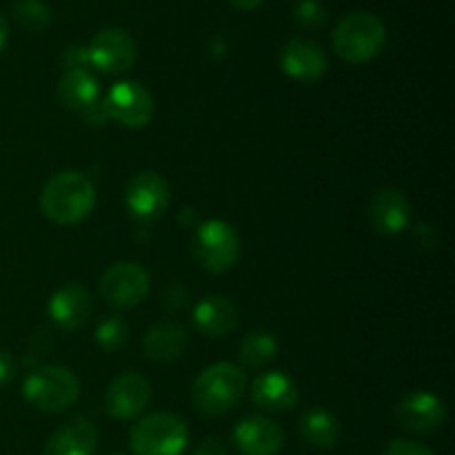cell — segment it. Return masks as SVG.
Here are the masks:
<instances>
[{"mask_svg":"<svg viewBox=\"0 0 455 455\" xmlns=\"http://www.w3.org/2000/svg\"><path fill=\"white\" fill-rule=\"evenodd\" d=\"M96 204V187L84 173L60 172L44 185L40 209L56 225H78Z\"/></svg>","mask_w":455,"mask_h":455,"instance_id":"6da1fadb","label":"cell"},{"mask_svg":"<svg viewBox=\"0 0 455 455\" xmlns=\"http://www.w3.org/2000/svg\"><path fill=\"white\" fill-rule=\"evenodd\" d=\"M387 43V27L376 13L351 12L333 27L331 44L338 58L349 65H364L382 52Z\"/></svg>","mask_w":455,"mask_h":455,"instance_id":"7a4b0ae2","label":"cell"},{"mask_svg":"<svg viewBox=\"0 0 455 455\" xmlns=\"http://www.w3.org/2000/svg\"><path fill=\"white\" fill-rule=\"evenodd\" d=\"M244 389H247V376L238 364L216 363L196 378L191 400L204 416H222L238 404Z\"/></svg>","mask_w":455,"mask_h":455,"instance_id":"3957f363","label":"cell"},{"mask_svg":"<svg viewBox=\"0 0 455 455\" xmlns=\"http://www.w3.org/2000/svg\"><path fill=\"white\" fill-rule=\"evenodd\" d=\"M22 395L40 411L60 413L78 400L80 380L67 367L47 364V367L34 369L25 378Z\"/></svg>","mask_w":455,"mask_h":455,"instance_id":"277c9868","label":"cell"},{"mask_svg":"<svg viewBox=\"0 0 455 455\" xmlns=\"http://www.w3.org/2000/svg\"><path fill=\"white\" fill-rule=\"evenodd\" d=\"M189 443V431L176 413L158 411L136 422L129 434L133 455H182Z\"/></svg>","mask_w":455,"mask_h":455,"instance_id":"5b68a950","label":"cell"},{"mask_svg":"<svg viewBox=\"0 0 455 455\" xmlns=\"http://www.w3.org/2000/svg\"><path fill=\"white\" fill-rule=\"evenodd\" d=\"M194 258L212 274H222L235 265L240 256V238L225 220H207L198 225L191 243Z\"/></svg>","mask_w":455,"mask_h":455,"instance_id":"8992f818","label":"cell"},{"mask_svg":"<svg viewBox=\"0 0 455 455\" xmlns=\"http://www.w3.org/2000/svg\"><path fill=\"white\" fill-rule=\"evenodd\" d=\"M149 274L138 262H116L100 278V296L114 309H133L149 296Z\"/></svg>","mask_w":455,"mask_h":455,"instance_id":"52a82bcc","label":"cell"},{"mask_svg":"<svg viewBox=\"0 0 455 455\" xmlns=\"http://www.w3.org/2000/svg\"><path fill=\"white\" fill-rule=\"evenodd\" d=\"M169 200H172V189L158 172L136 173L124 189V203H127L129 213L142 225L158 220L167 212Z\"/></svg>","mask_w":455,"mask_h":455,"instance_id":"ba28073f","label":"cell"},{"mask_svg":"<svg viewBox=\"0 0 455 455\" xmlns=\"http://www.w3.org/2000/svg\"><path fill=\"white\" fill-rule=\"evenodd\" d=\"M102 102H105L109 120H116L129 129L145 127L156 114L154 96L140 83H133V80L116 83Z\"/></svg>","mask_w":455,"mask_h":455,"instance_id":"9c48e42d","label":"cell"},{"mask_svg":"<svg viewBox=\"0 0 455 455\" xmlns=\"http://www.w3.org/2000/svg\"><path fill=\"white\" fill-rule=\"evenodd\" d=\"M89 62L107 74L127 71L136 62V40L120 27H105L92 38L87 47Z\"/></svg>","mask_w":455,"mask_h":455,"instance_id":"30bf717a","label":"cell"},{"mask_svg":"<svg viewBox=\"0 0 455 455\" xmlns=\"http://www.w3.org/2000/svg\"><path fill=\"white\" fill-rule=\"evenodd\" d=\"M151 400V385L136 371L120 373L105 394V409L114 420H133L147 409Z\"/></svg>","mask_w":455,"mask_h":455,"instance_id":"8fae6325","label":"cell"},{"mask_svg":"<svg viewBox=\"0 0 455 455\" xmlns=\"http://www.w3.org/2000/svg\"><path fill=\"white\" fill-rule=\"evenodd\" d=\"M280 69L298 83H318L327 74V53L315 40L291 38L280 49Z\"/></svg>","mask_w":455,"mask_h":455,"instance_id":"7c38bea8","label":"cell"},{"mask_svg":"<svg viewBox=\"0 0 455 455\" xmlns=\"http://www.w3.org/2000/svg\"><path fill=\"white\" fill-rule=\"evenodd\" d=\"M395 420L411 434H434L447 420V407L443 400L427 391L409 394L395 404Z\"/></svg>","mask_w":455,"mask_h":455,"instance_id":"4fadbf2b","label":"cell"},{"mask_svg":"<svg viewBox=\"0 0 455 455\" xmlns=\"http://www.w3.org/2000/svg\"><path fill=\"white\" fill-rule=\"evenodd\" d=\"M369 225L380 235H398L411 222V204L395 187H382L369 200Z\"/></svg>","mask_w":455,"mask_h":455,"instance_id":"5bb4252c","label":"cell"},{"mask_svg":"<svg viewBox=\"0 0 455 455\" xmlns=\"http://www.w3.org/2000/svg\"><path fill=\"white\" fill-rule=\"evenodd\" d=\"M234 444L243 455H278L284 447V431L271 418H244L235 425Z\"/></svg>","mask_w":455,"mask_h":455,"instance_id":"9a60e30c","label":"cell"},{"mask_svg":"<svg viewBox=\"0 0 455 455\" xmlns=\"http://www.w3.org/2000/svg\"><path fill=\"white\" fill-rule=\"evenodd\" d=\"M251 398L256 407L265 411H291L300 395L296 380H291L287 373L269 371L253 380Z\"/></svg>","mask_w":455,"mask_h":455,"instance_id":"2e32d148","label":"cell"},{"mask_svg":"<svg viewBox=\"0 0 455 455\" xmlns=\"http://www.w3.org/2000/svg\"><path fill=\"white\" fill-rule=\"evenodd\" d=\"M47 311L58 327L80 329L92 315V296L83 284H67L53 293Z\"/></svg>","mask_w":455,"mask_h":455,"instance_id":"e0dca14e","label":"cell"},{"mask_svg":"<svg viewBox=\"0 0 455 455\" xmlns=\"http://www.w3.org/2000/svg\"><path fill=\"white\" fill-rule=\"evenodd\" d=\"M98 449V431L84 418L62 425L44 444L43 455H93Z\"/></svg>","mask_w":455,"mask_h":455,"instance_id":"ac0fdd59","label":"cell"},{"mask_svg":"<svg viewBox=\"0 0 455 455\" xmlns=\"http://www.w3.org/2000/svg\"><path fill=\"white\" fill-rule=\"evenodd\" d=\"M187 340H189L187 329L178 320L167 318L156 323L145 333L142 347H145V354L149 360H156V363H172V360L180 358L187 347Z\"/></svg>","mask_w":455,"mask_h":455,"instance_id":"d6986e66","label":"cell"},{"mask_svg":"<svg viewBox=\"0 0 455 455\" xmlns=\"http://www.w3.org/2000/svg\"><path fill=\"white\" fill-rule=\"evenodd\" d=\"M235 323H238V309L225 296L204 298L194 309L196 329L209 338L225 336L235 327Z\"/></svg>","mask_w":455,"mask_h":455,"instance_id":"ffe728a7","label":"cell"},{"mask_svg":"<svg viewBox=\"0 0 455 455\" xmlns=\"http://www.w3.org/2000/svg\"><path fill=\"white\" fill-rule=\"evenodd\" d=\"M58 100L74 111H84L100 96L96 76L89 69H67L58 80Z\"/></svg>","mask_w":455,"mask_h":455,"instance_id":"44dd1931","label":"cell"},{"mask_svg":"<svg viewBox=\"0 0 455 455\" xmlns=\"http://www.w3.org/2000/svg\"><path fill=\"white\" fill-rule=\"evenodd\" d=\"M300 435L315 449H331L340 440V422L324 409H309L300 416Z\"/></svg>","mask_w":455,"mask_h":455,"instance_id":"7402d4cb","label":"cell"},{"mask_svg":"<svg viewBox=\"0 0 455 455\" xmlns=\"http://www.w3.org/2000/svg\"><path fill=\"white\" fill-rule=\"evenodd\" d=\"M275 351H278V340L269 331H251L240 342V360L251 369L269 364Z\"/></svg>","mask_w":455,"mask_h":455,"instance_id":"603a6c76","label":"cell"},{"mask_svg":"<svg viewBox=\"0 0 455 455\" xmlns=\"http://www.w3.org/2000/svg\"><path fill=\"white\" fill-rule=\"evenodd\" d=\"M13 18L20 27L29 31H43L52 25V9L43 0H16Z\"/></svg>","mask_w":455,"mask_h":455,"instance_id":"cb8c5ba5","label":"cell"},{"mask_svg":"<svg viewBox=\"0 0 455 455\" xmlns=\"http://www.w3.org/2000/svg\"><path fill=\"white\" fill-rule=\"evenodd\" d=\"M129 327L118 315H107L96 327V342L102 351H118L127 345Z\"/></svg>","mask_w":455,"mask_h":455,"instance_id":"d4e9b609","label":"cell"},{"mask_svg":"<svg viewBox=\"0 0 455 455\" xmlns=\"http://www.w3.org/2000/svg\"><path fill=\"white\" fill-rule=\"evenodd\" d=\"M293 18L305 29H320L327 22V9L320 0H298L293 4Z\"/></svg>","mask_w":455,"mask_h":455,"instance_id":"484cf974","label":"cell"},{"mask_svg":"<svg viewBox=\"0 0 455 455\" xmlns=\"http://www.w3.org/2000/svg\"><path fill=\"white\" fill-rule=\"evenodd\" d=\"M382 455H434L431 449H427L425 444L413 443V440H391L389 444L385 447Z\"/></svg>","mask_w":455,"mask_h":455,"instance_id":"4316f807","label":"cell"},{"mask_svg":"<svg viewBox=\"0 0 455 455\" xmlns=\"http://www.w3.org/2000/svg\"><path fill=\"white\" fill-rule=\"evenodd\" d=\"M62 65L67 69H87L92 62H89V52L87 47H69L65 53H62Z\"/></svg>","mask_w":455,"mask_h":455,"instance_id":"83f0119b","label":"cell"},{"mask_svg":"<svg viewBox=\"0 0 455 455\" xmlns=\"http://www.w3.org/2000/svg\"><path fill=\"white\" fill-rule=\"evenodd\" d=\"M191 455H227V447L222 444L220 438H204L203 443H198V447L194 449Z\"/></svg>","mask_w":455,"mask_h":455,"instance_id":"f1b7e54d","label":"cell"},{"mask_svg":"<svg viewBox=\"0 0 455 455\" xmlns=\"http://www.w3.org/2000/svg\"><path fill=\"white\" fill-rule=\"evenodd\" d=\"M13 371H16V360L7 349H0V387L12 380Z\"/></svg>","mask_w":455,"mask_h":455,"instance_id":"f546056e","label":"cell"},{"mask_svg":"<svg viewBox=\"0 0 455 455\" xmlns=\"http://www.w3.org/2000/svg\"><path fill=\"white\" fill-rule=\"evenodd\" d=\"M83 116L87 118V123H92V124H102L105 120H109L105 102H100V100H96L92 107H87V109L83 111Z\"/></svg>","mask_w":455,"mask_h":455,"instance_id":"4dcf8cb0","label":"cell"},{"mask_svg":"<svg viewBox=\"0 0 455 455\" xmlns=\"http://www.w3.org/2000/svg\"><path fill=\"white\" fill-rule=\"evenodd\" d=\"M235 9H243V12H251V9L260 7L265 0H229Z\"/></svg>","mask_w":455,"mask_h":455,"instance_id":"1f68e13d","label":"cell"},{"mask_svg":"<svg viewBox=\"0 0 455 455\" xmlns=\"http://www.w3.org/2000/svg\"><path fill=\"white\" fill-rule=\"evenodd\" d=\"M7 40H9V25H7V18H4L3 12H0V53H3L4 47H7Z\"/></svg>","mask_w":455,"mask_h":455,"instance_id":"d6a6232c","label":"cell"},{"mask_svg":"<svg viewBox=\"0 0 455 455\" xmlns=\"http://www.w3.org/2000/svg\"><path fill=\"white\" fill-rule=\"evenodd\" d=\"M111 455H124V453H111Z\"/></svg>","mask_w":455,"mask_h":455,"instance_id":"836d02e7","label":"cell"}]
</instances>
